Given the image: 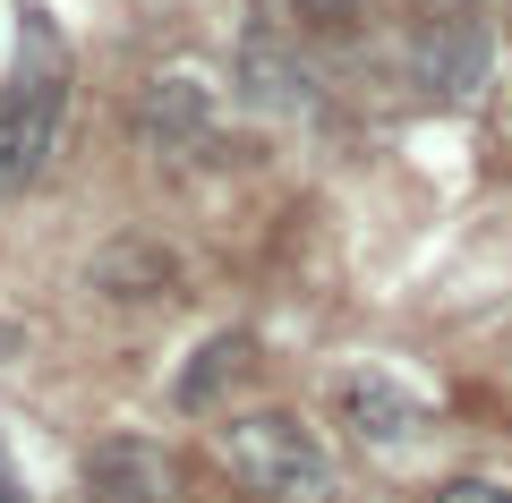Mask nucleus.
Masks as SVG:
<instances>
[{"mask_svg": "<svg viewBox=\"0 0 512 503\" xmlns=\"http://www.w3.org/2000/svg\"><path fill=\"white\" fill-rule=\"evenodd\" d=\"M248 86H256V103H299V86H308V77H299L274 43L256 35V43H248Z\"/></svg>", "mask_w": 512, "mask_h": 503, "instance_id": "1a4fd4ad", "label": "nucleus"}, {"mask_svg": "<svg viewBox=\"0 0 512 503\" xmlns=\"http://www.w3.org/2000/svg\"><path fill=\"white\" fill-rule=\"evenodd\" d=\"M86 503H171V461L146 435H111L86 452Z\"/></svg>", "mask_w": 512, "mask_h": 503, "instance_id": "7ed1b4c3", "label": "nucleus"}, {"mask_svg": "<svg viewBox=\"0 0 512 503\" xmlns=\"http://www.w3.org/2000/svg\"><path fill=\"white\" fill-rule=\"evenodd\" d=\"M137 128H146V137H197V128H205V86H188V77L154 86L146 111H137Z\"/></svg>", "mask_w": 512, "mask_h": 503, "instance_id": "6e6552de", "label": "nucleus"}, {"mask_svg": "<svg viewBox=\"0 0 512 503\" xmlns=\"http://www.w3.org/2000/svg\"><path fill=\"white\" fill-rule=\"evenodd\" d=\"M60 111H69L60 69H26V77L0 86V197H18V188L43 180V162L60 145Z\"/></svg>", "mask_w": 512, "mask_h": 503, "instance_id": "f03ea898", "label": "nucleus"}, {"mask_svg": "<svg viewBox=\"0 0 512 503\" xmlns=\"http://www.w3.org/2000/svg\"><path fill=\"white\" fill-rule=\"evenodd\" d=\"M222 461L248 495L265 503H333V452L316 444V427H299L291 410H248L222 427Z\"/></svg>", "mask_w": 512, "mask_h": 503, "instance_id": "f257e3e1", "label": "nucleus"}, {"mask_svg": "<svg viewBox=\"0 0 512 503\" xmlns=\"http://www.w3.org/2000/svg\"><path fill=\"white\" fill-rule=\"evenodd\" d=\"M171 282H180V265L163 248H111L94 265V290H111V299H163Z\"/></svg>", "mask_w": 512, "mask_h": 503, "instance_id": "423d86ee", "label": "nucleus"}, {"mask_svg": "<svg viewBox=\"0 0 512 503\" xmlns=\"http://www.w3.org/2000/svg\"><path fill=\"white\" fill-rule=\"evenodd\" d=\"M410 77H419L427 94H478V77H487V35H478L470 18H444L427 26V35H410Z\"/></svg>", "mask_w": 512, "mask_h": 503, "instance_id": "20e7f679", "label": "nucleus"}, {"mask_svg": "<svg viewBox=\"0 0 512 503\" xmlns=\"http://www.w3.org/2000/svg\"><path fill=\"white\" fill-rule=\"evenodd\" d=\"M436 503H512V486L504 478H453V486H436Z\"/></svg>", "mask_w": 512, "mask_h": 503, "instance_id": "9d476101", "label": "nucleus"}, {"mask_svg": "<svg viewBox=\"0 0 512 503\" xmlns=\"http://www.w3.org/2000/svg\"><path fill=\"white\" fill-rule=\"evenodd\" d=\"M282 9H291V18H316V26H333V18H350L359 0H282Z\"/></svg>", "mask_w": 512, "mask_h": 503, "instance_id": "9b49d317", "label": "nucleus"}, {"mask_svg": "<svg viewBox=\"0 0 512 503\" xmlns=\"http://www.w3.org/2000/svg\"><path fill=\"white\" fill-rule=\"evenodd\" d=\"M333 410H342V427L367 435V444H410V435H419V401L393 376H367V367L333 384Z\"/></svg>", "mask_w": 512, "mask_h": 503, "instance_id": "39448f33", "label": "nucleus"}, {"mask_svg": "<svg viewBox=\"0 0 512 503\" xmlns=\"http://www.w3.org/2000/svg\"><path fill=\"white\" fill-rule=\"evenodd\" d=\"M239 376H248V333H214L197 350V367L180 376V410H214L222 384H239Z\"/></svg>", "mask_w": 512, "mask_h": 503, "instance_id": "0eeeda50", "label": "nucleus"}]
</instances>
